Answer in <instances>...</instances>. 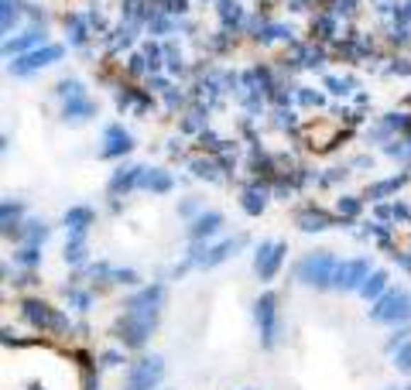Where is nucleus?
Instances as JSON below:
<instances>
[{
    "label": "nucleus",
    "instance_id": "obj_17",
    "mask_svg": "<svg viewBox=\"0 0 411 390\" xmlns=\"http://www.w3.org/2000/svg\"><path fill=\"white\" fill-rule=\"evenodd\" d=\"M65 223H69V230H72V233H86V226L93 223V209L76 206V209H69V213H65Z\"/></svg>",
    "mask_w": 411,
    "mask_h": 390
},
{
    "label": "nucleus",
    "instance_id": "obj_22",
    "mask_svg": "<svg viewBox=\"0 0 411 390\" xmlns=\"http://www.w3.org/2000/svg\"><path fill=\"white\" fill-rule=\"evenodd\" d=\"M243 209L251 216H257L261 209H264V192H257V189H247L243 192Z\"/></svg>",
    "mask_w": 411,
    "mask_h": 390
},
{
    "label": "nucleus",
    "instance_id": "obj_25",
    "mask_svg": "<svg viewBox=\"0 0 411 390\" xmlns=\"http://www.w3.org/2000/svg\"><path fill=\"white\" fill-rule=\"evenodd\" d=\"M394 367L401 373H411V342H405L401 350H398V356H394Z\"/></svg>",
    "mask_w": 411,
    "mask_h": 390
},
{
    "label": "nucleus",
    "instance_id": "obj_12",
    "mask_svg": "<svg viewBox=\"0 0 411 390\" xmlns=\"http://www.w3.org/2000/svg\"><path fill=\"white\" fill-rule=\"evenodd\" d=\"M131 147H134V140H131V134H127L124 127H110V130H106V147H103V157L127 155Z\"/></svg>",
    "mask_w": 411,
    "mask_h": 390
},
{
    "label": "nucleus",
    "instance_id": "obj_5",
    "mask_svg": "<svg viewBox=\"0 0 411 390\" xmlns=\"http://www.w3.org/2000/svg\"><path fill=\"white\" fill-rule=\"evenodd\" d=\"M254 315H257V325H261V342L274 346V339H278V298L271 291L261 294L254 305Z\"/></svg>",
    "mask_w": 411,
    "mask_h": 390
},
{
    "label": "nucleus",
    "instance_id": "obj_11",
    "mask_svg": "<svg viewBox=\"0 0 411 390\" xmlns=\"http://www.w3.org/2000/svg\"><path fill=\"white\" fill-rule=\"evenodd\" d=\"M236 247H243V236H236V240H223V243H219V247H213V250H206V254H196V257H192V264H199V267H213V264H223V260L234 254Z\"/></svg>",
    "mask_w": 411,
    "mask_h": 390
},
{
    "label": "nucleus",
    "instance_id": "obj_31",
    "mask_svg": "<svg viewBox=\"0 0 411 390\" xmlns=\"http://www.w3.org/2000/svg\"><path fill=\"white\" fill-rule=\"evenodd\" d=\"M196 175L213 178V165H206V161H196Z\"/></svg>",
    "mask_w": 411,
    "mask_h": 390
},
{
    "label": "nucleus",
    "instance_id": "obj_1",
    "mask_svg": "<svg viewBox=\"0 0 411 390\" xmlns=\"http://www.w3.org/2000/svg\"><path fill=\"white\" fill-rule=\"evenodd\" d=\"M336 267H339V260L333 254H309L298 264V281H305L312 288H329L336 277Z\"/></svg>",
    "mask_w": 411,
    "mask_h": 390
},
{
    "label": "nucleus",
    "instance_id": "obj_26",
    "mask_svg": "<svg viewBox=\"0 0 411 390\" xmlns=\"http://www.w3.org/2000/svg\"><path fill=\"white\" fill-rule=\"evenodd\" d=\"M59 93L62 96H69V99H79L82 96V86H79L76 79H65V82H59Z\"/></svg>",
    "mask_w": 411,
    "mask_h": 390
},
{
    "label": "nucleus",
    "instance_id": "obj_6",
    "mask_svg": "<svg viewBox=\"0 0 411 390\" xmlns=\"http://www.w3.org/2000/svg\"><path fill=\"white\" fill-rule=\"evenodd\" d=\"M281 260H285V243L281 240H268V243H261V250H257V260H254V271L261 281H271L278 267H281Z\"/></svg>",
    "mask_w": 411,
    "mask_h": 390
},
{
    "label": "nucleus",
    "instance_id": "obj_9",
    "mask_svg": "<svg viewBox=\"0 0 411 390\" xmlns=\"http://www.w3.org/2000/svg\"><path fill=\"white\" fill-rule=\"evenodd\" d=\"M24 318H28L31 325H38V329H52V332L69 329V322H65L59 312H52L48 305H41V301H24Z\"/></svg>",
    "mask_w": 411,
    "mask_h": 390
},
{
    "label": "nucleus",
    "instance_id": "obj_33",
    "mask_svg": "<svg viewBox=\"0 0 411 390\" xmlns=\"http://www.w3.org/2000/svg\"><path fill=\"white\" fill-rule=\"evenodd\" d=\"M408 390H411V387H408Z\"/></svg>",
    "mask_w": 411,
    "mask_h": 390
},
{
    "label": "nucleus",
    "instance_id": "obj_29",
    "mask_svg": "<svg viewBox=\"0 0 411 390\" xmlns=\"http://www.w3.org/2000/svg\"><path fill=\"white\" fill-rule=\"evenodd\" d=\"M285 35H288L285 28H264V31H261L257 38H261V41H274V38H285Z\"/></svg>",
    "mask_w": 411,
    "mask_h": 390
},
{
    "label": "nucleus",
    "instance_id": "obj_7",
    "mask_svg": "<svg viewBox=\"0 0 411 390\" xmlns=\"http://www.w3.org/2000/svg\"><path fill=\"white\" fill-rule=\"evenodd\" d=\"M367 271H371V264L367 260H343L339 267H336V277H333V288H339V291H360V284L367 281Z\"/></svg>",
    "mask_w": 411,
    "mask_h": 390
},
{
    "label": "nucleus",
    "instance_id": "obj_8",
    "mask_svg": "<svg viewBox=\"0 0 411 390\" xmlns=\"http://www.w3.org/2000/svg\"><path fill=\"white\" fill-rule=\"evenodd\" d=\"M59 59H62V45H45L38 52H28L18 62H11V72L14 76H28V72H35L41 65H52V62H59Z\"/></svg>",
    "mask_w": 411,
    "mask_h": 390
},
{
    "label": "nucleus",
    "instance_id": "obj_23",
    "mask_svg": "<svg viewBox=\"0 0 411 390\" xmlns=\"http://www.w3.org/2000/svg\"><path fill=\"white\" fill-rule=\"evenodd\" d=\"M401 182H405V175L401 178H388V182H377L371 189V199H380V195H388V192H394V189H401Z\"/></svg>",
    "mask_w": 411,
    "mask_h": 390
},
{
    "label": "nucleus",
    "instance_id": "obj_19",
    "mask_svg": "<svg viewBox=\"0 0 411 390\" xmlns=\"http://www.w3.org/2000/svg\"><path fill=\"white\" fill-rule=\"evenodd\" d=\"M41 38H45L41 31H28V35H21V38L7 41V45H4V52H7V55H18V52H24V55H28V48H31V45H38Z\"/></svg>",
    "mask_w": 411,
    "mask_h": 390
},
{
    "label": "nucleus",
    "instance_id": "obj_30",
    "mask_svg": "<svg viewBox=\"0 0 411 390\" xmlns=\"http://www.w3.org/2000/svg\"><path fill=\"white\" fill-rule=\"evenodd\" d=\"M339 213H343V216H356V213H360V202H356V199H346V202H339Z\"/></svg>",
    "mask_w": 411,
    "mask_h": 390
},
{
    "label": "nucleus",
    "instance_id": "obj_24",
    "mask_svg": "<svg viewBox=\"0 0 411 390\" xmlns=\"http://www.w3.org/2000/svg\"><path fill=\"white\" fill-rule=\"evenodd\" d=\"M24 236H28V247H38L41 240L48 236V230H45V223H28V230H24Z\"/></svg>",
    "mask_w": 411,
    "mask_h": 390
},
{
    "label": "nucleus",
    "instance_id": "obj_4",
    "mask_svg": "<svg viewBox=\"0 0 411 390\" xmlns=\"http://www.w3.org/2000/svg\"><path fill=\"white\" fill-rule=\"evenodd\" d=\"M155 318L158 315H148V312H131L127 308V315L120 318V339H124V346H144L148 342V335H151V329H155Z\"/></svg>",
    "mask_w": 411,
    "mask_h": 390
},
{
    "label": "nucleus",
    "instance_id": "obj_18",
    "mask_svg": "<svg viewBox=\"0 0 411 390\" xmlns=\"http://www.w3.org/2000/svg\"><path fill=\"white\" fill-rule=\"evenodd\" d=\"M141 185H144V189H151V192H168V189H172V178L165 175V172H158V168H151V172L144 168Z\"/></svg>",
    "mask_w": 411,
    "mask_h": 390
},
{
    "label": "nucleus",
    "instance_id": "obj_3",
    "mask_svg": "<svg viewBox=\"0 0 411 390\" xmlns=\"http://www.w3.org/2000/svg\"><path fill=\"white\" fill-rule=\"evenodd\" d=\"M373 322H405L411 318V294L408 291H388L377 298V305L371 308Z\"/></svg>",
    "mask_w": 411,
    "mask_h": 390
},
{
    "label": "nucleus",
    "instance_id": "obj_10",
    "mask_svg": "<svg viewBox=\"0 0 411 390\" xmlns=\"http://www.w3.org/2000/svg\"><path fill=\"white\" fill-rule=\"evenodd\" d=\"M161 301H165V288H161V284H151V288H144L141 294H134L127 308H131V312L158 315V308H161Z\"/></svg>",
    "mask_w": 411,
    "mask_h": 390
},
{
    "label": "nucleus",
    "instance_id": "obj_27",
    "mask_svg": "<svg viewBox=\"0 0 411 390\" xmlns=\"http://www.w3.org/2000/svg\"><path fill=\"white\" fill-rule=\"evenodd\" d=\"M18 18V4L14 0H4V31H11V21Z\"/></svg>",
    "mask_w": 411,
    "mask_h": 390
},
{
    "label": "nucleus",
    "instance_id": "obj_20",
    "mask_svg": "<svg viewBox=\"0 0 411 390\" xmlns=\"http://www.w3.org/2000/svg\"><path fill=\"white\" fill-rule=\"evenodd\" d=\"M384 284H388V274H384V271H373V274H367V281L360 284V294H363V298H380Z\"/></svg>",
    "mask_w": 411,
    "mask_h": 390
},
{
    "label": "nucleus",
    "instance_id": "obj_14",
    "mask_svg": "<svg viewBox=\"0 0 411 390\" xmlns=\"http://www.w3.org/2000/svg\"><path fill=\"white\" fill-rule=\"evenodd\" d=\"M295 223H298L305 233H319V230H326V226H329V216L319 213V209H312V206H309V209H302V213L295 216Z\"/></svg>",
    "mask_w": 411,
    "mask_h": 390
},
{
    "label": "nucleus",
    "instance_id": "obj_13",
    "mask_svg": "<svg viewBox=\"0 0 411 390\" xmlns=\"http://www.w3.org/2000/svg\"><path fill=\"white\" fill-rule=\"evenodd\" d=\"M219 226H223V216L219 213H202L196 223L189 226V236H192V240H202V236H213Z\"/></svg>",
    "mask_w": 411,
    "mask_h": 390
},
{
    "label": "nucleus",
    "instance_id": "obj_28",
    "mask_svg": "<svg viewBox=\"0 0 411 390\" xmlns=\"http://www.w3.org/2000/svg\"><path fill=\"white\" fill-rule=\"evenodd\" d=\"M38 247H24V250H21V254H18V260H21V264H24V267H31V264H38Z\"/></svg>",
    "mask_w": 411,
    "mask_h": 390
},
{
    "label": "nucleus",
    "instance_id": "obj_16",
    "mask_svg": "<svg viewBox=\"0 0 411 390\" xmlns=\"http://www.w3.org/2000/svg\"><path fill=\"white\" fill-rule=\"evenodd\" d=\"M97 113V106H93V99L79 96V99H69L65 103V120H86Z\"/></svg>",
    "mask_w": 411,
    "mask_h": 390
},
{
    "label": "nucleus",
    "instance_id": "obj_15",
    "mask_svg": "<svg viewBox=\"0 0 411 390\" xmlns=\"http://www.w3.org/2000/svg\"><path fill=\"white\" fill-rule=\"evenodd\" d=\"M141 175H144V168H120L110 182V192H127V189L141 185Z\"/></svg>",
    "mask_w": 411,
    "mask_h": 390
},
{
    "label": "nucleus",
    "instance_id": "obj_21",
    "mask_svg": "<svg viewBox=\"0 0 411 390\" xmlns=\"http://www.w3.org/2000/svg\"><path fill=\"white\" fill-rule=\"evenodd\" d=\"M86 257V243H82V233H72V240L65 243V260L69 264H79Z\"/></svg>",
    "mask_w": 411,
    "mask_h": 390
},
{
    "label": "nucleus",
    "instance_id": "obj_2",
    "mask_svg": "<svg viewBox=\"0 0 411 390\" xmlns=\"http://www.w3.org/2000/svg\"><path fill=\"white\" fill-rule=\"evenodd\" d=\"M161 377H165V363H161V356H144V360L131 363L124 390H155Z\"/></svg>",
    "mask_w": 411,
    "mask_h": 390
},
{
    "label": "nucleus",
    "instance_id": "obj_32",
    "mask_svg": "<svg viewBox=\"0 0 411 390\" xmlns=\"http://www.w3.org/2000/svg\"><path fill=\"white\" fill-rule=\"evenodd\" d=\"M103 363H106V367H117V363H120V352H106V356H103Z\"/></svg>",
    "mask_w": 411,
    "mask_h": 390
}]
</instances>
